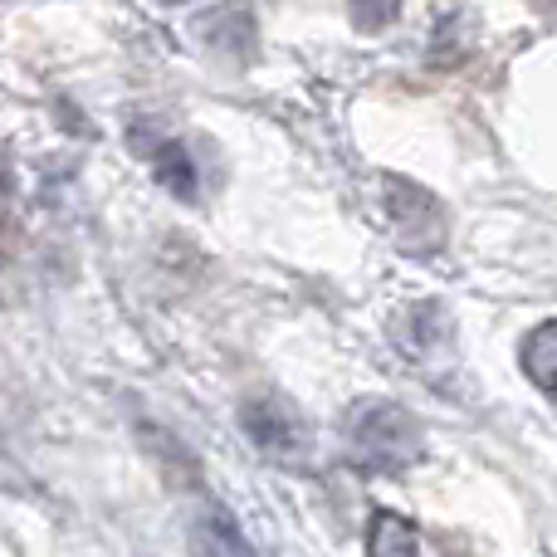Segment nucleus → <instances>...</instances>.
Here are the masks:
<instances>
[{
    "label": "nucleus",
    "instance_id": "1",
    "mask_svg": "<svg viewBox=\"0 0 557 557\" xmlns=\"http://www.w3.org/2000/svg\"><path fill=\"white\" fill-rule=\"evenodd\" d=\"M347 450H352V460L362 470L401 474L425 455V431L416 425V416L406 406L367 396L347 416Z\"/></svg>",
    "mask_w": 557,
    "mask_h": 557
},
{
    "label": "nucleus",
    "instance_id": "2",
    "mask_svg": "<svg viewBox=\"0 0 557 557\" xmlns=\"http://www.w3.org/2000/svg\"><path fill=\"white\" fill-rule=\"evenodd\" d=\"M382 206H386V221H392L401 250H411V255H435L445 245V235H450L445 206L425 186L406 182V176H382Z\"/></svg>",
    "mask_w": 557,
    "mask_h": 557
},
{
    "label": "nucleus",
    "instance_id": "3",
    "mask_svg": "<svg viewBox=\"0 0 557 557\" xmlns=\"http://www.w3.org/2000/svg\"><path fill=\"white\" fill-rule=\"evenodd\" d=\"M240 425L250 435V445L274 465H304L313 441H308V425L284 396L260 392V396H245L240 401Z\"/></svg>",
    "mask_w": 557,
    "mask_h": 557
},
{
    "label": "nucleus",
    "instance_id": "4",
    "mask_svg": "<svg viewBox=\"0 0 557 557\" xmlns=\"http://www.w3.org/2000/svg\"><path fill=\"white\" fill-rule=\"evenodd\" d=\"M133 147L137 152H147V162H152V172H157V182L166 186L172 196H182V201H196V162H191V152H186L176 137H143V133H133Z\"/></svg>",
    "mask_w": 557,
    "mask_h": 557
},
{
    "label": "nucleus",
    "instance_id": "5",
    "mask_svg": "<svg viewBox=\"0 0 557 557\" xmlns=\"http://www.w3.org/2000/svg\"><path fill=\"white\" fill-rule=\"evenodd\" d=\"M201 39L215 49V54L235 59V64H250L255 59V45H260V35H255V20L245 5H225V10H211V15H201Z\"/></svg>",
    "mask_w": 557,
    "mask_h": 557
},
{
    "label": "nucleus",
    "instance_id": "6",
    "mask_svg": "<svg viewBox=\"0 0 557 557\" xmlns=\"http://www.w3.org/2000/svg\"><path fill=\"white\" fill-rule=\"evenodd\" d=\"M137 441H143V450L152 455V465L162 470V480L172 484V490H201V465H196V455L186 450L172 431H162V425H137Z\"/></svg>",
    "mask_w": 557,
    "mask_h": 557
},
{
    "label": "nucleus",
    "instance_id": "7",
    "mask_svg": "<svg viewBox=\"0 0 557 557\" xmlns=\"http://www.w3.org/2000/svg\"><path fill=\"white\" fill-rule=\"evenodd\" d=\"M191 553L196 557H255V548L240 533V523H235L225 509H206L201 519L191 523Z\"/></svg>",
    "mask_w": 557,
    "mask_h": 557
},
{
    "label": "nucleus",
    "instance_id": "8",
    "mask_svg": "<svg viewBox=\"0 0 557 557\" xmlns=\"http://www.w3.org/2000/svg\"><path fill=\"white\" fill-rule=\"evenodd\" d=\"M396 343H401L411 357H431L435 347H450V313H445L435 298H425V304H416L411 313H406Z\"/></svg>",
    "mask_w": 557,
    "mask_h": 557
},
{
    "label": "nucleus",
    "instance_id": "9",
    "mask_svg": "<svg viewBox=\"0 0 557 557\" xmlns=\"http://www.w3.org/2000/svg\"><path fill=\"white\" fill-rule=\"evenodd\" d=\"M519 362H523V372H529V382L557 401V318L539 323L529 337H523Z\"/></svg>",
    "mask_w": 557,
    "mask_h": 557
},
{
    "label": "nucleus",
    "instance_id": "10",
    "mask_svg": "<svg viewBox=\"0 0 557 557\" xmlns=\"http://www.w3.org/2000/svg\"><path fill=\"white\" fill-rule=\"evenodd\" d=\"M367 557H421L416 523L392 509H376L372 523H367Z\"/></svg>",
    "mask_w": 557,
    "mask_h": 557
},
{
    "label": "nucleus",
    "instance_id": "11",
    "mask_svg": "<svg viewBox=\"0 0 557 557\" xmlns=\"http://www.w3.org/2000/svg\"><path fill=\"white\" fill-rule=\"evenodd\" d=\"M396 15H401V0H347V20H352L362 35L386 29Z\"/></svg>",
    "mask_w": 557,
    "mask_h": 557
},
{
    "label": "nucleus",
    "instance_id": "12",
    "mask_svg": "<svg viewBox=\"0 0 557 557\" xmlns=\"http://www.w3.org/2000/svg\"><path fill=\"white\" fill-rule=\"evenodd\" d=\"M15 240V182H10V166L0 157V255Z\"/></svg>",
    "mask_w": 557,
    "mask_h": 557
},
{
    "label": "nucleus",
    "instance_id": "13",
    "mask_svg": "<svg viewBox=\"0 0 557 557\" xmlns=\"http://www.w3.org/2000/svg\"><path fill=\"white\" fill-rule=\"evenodd\" d=\"M445 557H474V553H460V548H445Z\"/></svg>",
    "mask_w": 557,
    "mask_h": 557
},
{
    "label": "nucleus",
    "instance_id": "14",
    "mask_svg": "<svg viewBox=\"0 0 557 557\" xmlns=\"http://www.w3.org/2000/svg\"><path fill=\"white\" fill-rule=\"evenodd\" d=\"M166 5H182V0H166Z\"/></svg>",
    "mask_w": 557,
    "mask_h": 557
}]
</instances>
